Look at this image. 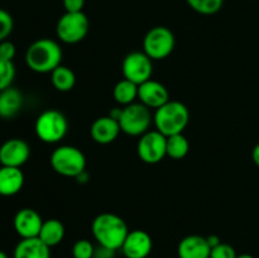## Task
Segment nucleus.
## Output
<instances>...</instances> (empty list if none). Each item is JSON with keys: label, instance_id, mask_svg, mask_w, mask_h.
Instances as JSON below:
<instances>
[{"label": "nucleus", "instance_id": "nucleus-7", "mask_svg": "<svg viewBox=\"0 0 259 258\" xmlns=\"http://www.w3.org/2000/svg\"><path fill=\"white\" fill-rule=\"evenodd\" d=\"M176 38L169 28L157 25L151 28L144 35L143 52L154 61L164 60L175 50Z\"/></svg>", "mask_w": 259, "mask_h": 258}, {"label": "nucleus", "instance_id": "nucleus-13", "mask_svg": "<svg viewBox=\"0 0 259 258\" xmlns=\"http://www.w3.org/2000/svg\"><path fill=\"white\" fill-rule=\"evenodd\" d=\"M43 222L45 220L42 219L39 212L30 207H24L15 214L13 225H14L17 234L22 239H25V238L38 237L40 229H42Z\"/></svg>", "mask_w": 259, "mask_h": 258}, {"label": "nucleus", "instance_id": "nucleus-29", "mask_svg": "<svg viewBox=\"0 0 259 258\" xmlns=\"http://www.w3.org/2000/svg\"><path fill=\"white\" fill-rule=\"evenodd\" d=\"M15 53H17V48H15L14 43H12L10 40L0 42V57L8 61H13L15 57Z\"/></svg>", "mask_w": 259, "mask_h": 258}, {"label": "nucleus", "instance_id": "nucleus-25", "mask_svg": "<svg viewBox=\"0 0 259 258\" xmlns=\"http://www.w3.org/2000/svg\"><path fill=\"white\" fill-rule=\"evenodd\" d=\"M15 78V66L13 61L0 57V91L10 88Z\"/></svg>", "mask_w": 259, "mask_h": 258}, {"label": "nucleus", "instance_id": "nucleus-15", "mask_svg": "<svg viewBox=\"0 0 259 258\" xmlns=\"http://www.w3.org/2000/svg\"><path fill=\"white\" fill-rule=\"evenodd\" d=\"M121 132L119 121L113 116H100L93 123L90 134L94 141L99 144H110L118 138Z\"/></svg>", "mask_w": 259, "mask_h": 258}, {"label": "nucleus", "instance_id": "nucleus-19", "mask_svg": "<svg viewBox=\"0 0 259 258\" xmlns=\"http://www.w3.org/2000/svg\"><path fill=\"white\" fill-rule=\"evenodd\" d=\"M23 101V94L13 86L0 91V118H14L22 109Z\"/></svg>", "mask_w": 259, "mask_h": 258}, {"label": "nucleus", "instance_id": "nucleus-24", "mask_svg": "<svg viewBox=\"0 0 259 258\" xmlns=\"http://www.w3.org/2000/svg\"><path fill=\"white\" fill-rule=\"evenodd\" d=\"M192 10L202 15H212L220 12L224 0H186Z\"/></svg>", "mask_w": 259, "mask_h": 258}, {"label": "nucleus", "instance_id": "nucleus-12", "mask_svg": "<svg viewBox=\"0 0 259 258\" xmlns=\"http://www.w3.org/2000/svg\"><path fill=\"white\" fill-rule=\"evenodd\" d=\"M153 248V240L147 232L141 229L129 230L123 245L121 252L125 258H147Z\"/></svg>", "mask_w": 259, "mask_h": 258}, {"label": "nucleus", "instance_id": "nucleus-22", "mask_svg": "<svg viewBox=\"0 0 259 258\" xmlns=\"http://www.w3.org/2000/svg\"><path fill=\"white\" fill-rule=\"evenodd\" d=\"M138 88L139 86L137 83L123 78L114 86L113 96L116 103L126 106L129 104L136 103V100L138 99Z\"/></svg>", "mask_w": 259, "mask_h": 258}, {"label": "nucleus", "instance_id": "nucleus-3", "mask_svg": "<svg viewBox=\"0 0 259 258\" xmlns=\"http://www.w3.org/2000/svg\"><path fill=\"white\" fill-rule=\"evenodd\" d=\"M156 129L163 136L171 137L184 133L190 121V111L184 103L169 100L156 110L153 115Z\"/></svg>", "mask_w": 259, "mask_h": 258}, {"label": "nucleus", "instance_id": "nucleus-1", "mask_svg": "<svg viewBox=\"0 0 259 258\" xmlns=\"http://www.w3.org/2000/svg\"><path fill=\"white\" fill-rule=\"evenodd\" d=\"M91 230L99 245L111 250L120 249L129 229L123 218L111 212H103L93 220Z\"/></svg>", "mask_w": 259, "mask_h": 258}, {"label": "nucleus", "instance_id": "nucleus-34", "mask_svg": "<svg viewBox=\"0 0 259 258\" xmlns=\"http://www.w3.org/2000/svg\"><path fill=\"white\" fill-rule=\"evenodd\" d=\"M237 258H254L252 254H248V253H243V254H238Z\"/></svg>", "mask_w": 259, "mask_h": 258}, {"label": "nucleus", "instance_id": "nucleus-20", "mask_svg": "<svg viewBox=\"0 0 259 258\" xmlns=\"http://www.w3.org/2000/svg\"><path fill=\"white\" fill-rule=\"evenodd\" d=\"M38 238L50 248L56 247L65 238V225L58 219L45 220Z\"/></svg>", "mask_w": 259, "mask_h": 258}, {"label": "nucleus", "instance_id": "nucleus-2", "mask_svg": "<svg viewBox=\"0 0 259 258\" xmlns=\"http://www.w3.org/2000/svg\"><path fill=\"white\" fill-rule=\"evenodd\" d=\"M62 62V48L56 40L40 38L34 40L25 52V63L37 73H51Z\"/></svg>", "mask_w": 259, "mask_h": 258}, {"label": "nucleus", "instance_id": "nucleus-5", "mask_svg": "<svg viewBox=\"0 0 259 258\" xmlns=\"http://www.w3.org/2000/svg\"><path fill=\"white\" fill-rule=\"evenodd\" d=\"M38 138L45 143H58L66 137L68 131L67 118L56 109H48L38 115L34 124Z\"/></svg>", "mask_w": 259, "mask_h": 258}, {"label": "nucleus", "instance_id": "nucleus-35", "mask_svg": "<svg viewBox=\"0 0 259 258\" xmlns=\"http://www.w3.org/2000/svg\"><path fill=\"white\" fill-rule=\"evenodd\" d=\"M0 258H9V257H8L7 253L3 252V250H0Z\"/></svg>", "mask_w": 259, "mask_h": 258}, {"label": "nucleus", "instance_id": "nucleus-18", "mask_svg": "<svg viewBox=\"0 0 259 258\" xmlns=\"http://www.w3.org/2000/svg\"><path fill=\"white\" fill-rule=\"evenodd\" d=\"M14 258H51V248L38 237L22 239L14 248Z\"/></svg>", "mask_w": 259, "mask_h": 258}, {"label": "nucleus", "instance_id": "nucleus-21", "mask_svg": "<svg viewBox=\"0 0 259 258\" xmlns=\"http://www.w3.org/2000/svg\"><path fill=\"white\" fill-rule=\"evenodd\" d=\"M51 81L53 88L61 93H67L72 90L76 83V75L70 67L60 65L51 72Z\"/></svg>", "mask_w": 259, "mask_h": 258}, {"label": "nucleus", "instance_id": "nucleus-16", "mask_svg": "<svg viewBox=\"0 0 259 258\" xmlns=\"http://www.w3.org/2000/svg\"><path fill=\"white\" fill-rule=\"evenodd\" d=\"M210 248L207 239L201 235H187L180 242L177 254L180 258H210Z\"/></svg>", "mask_w": 259, "mask_h": 258}, {"label": "nucleus", "instance_id": "nucleus-26", "mask_svg": "<svg viewBox=\"0 0 259 258\" xmlns=\"http://www.w3.org/2000/svg\"><path fill=\"white\" fill-rule=\"evenodd\" d=\"M95 249L93 243L88 239H80L73 244L72 255L73 258H94Z\"/></svg>", "mask_w": 259, "mask_h": 258}, {"label": "nucleus", "instance_id": "nucleus-23", "mask_svg": "<svg viewBox=\"0 0 259 258\" xmlns=\"http://www.w3.org/2000/svg\"><path fill=\"white\" fill-rule=\"evenodd\" d=\"M190 151L189 139L184 133L167 137V156L174 159H182Z\"/></svg>", "mask_w": 259, "mask_h": 258}, {"label": "nucleus", "instance_id": "nucleus-8", "mask_svg": "<svg viewBox=\"0 0 259 258\" xmlns=\"http://www.w3.org/2000/svg\"><path fill=\"white\" fill-rule=\"evenodd\" d=\"M89 29H90V22L85 13H65L58 19L56 25V34L61 42L75 45L81 42L88 35Z\"/></svg>", "mask_w": 259, "mask_h": 258}, {"label": "nucleus", "instance_id": "nucleus-28", "mask_svg": "<svg viewBox=\"0 0 259 258\" xmlns=\"http://www.w3.org/2000/svg\"><path fill=\"white\" fill-rule=\"evenodd\" d=\"M237 252L234 248L228 243H220L217 247L211 248L210 258H237Z\"/></svg>", "mask_w": 259, "mask_h": 258}, {"label": "nucleus", "instance_id": "nucleus-14", "mask_svg": "<svg viewBox=\"0 0 259 258\" xmlns=\"http://www.w3.org/2000/svg\"><path fill=\"white\" fill-rule=\"evenodd\" d=\"M138 99L149 109L157 110L169 101V93L163 83L148 80L138 88Z\"/></svg>", "mask_w": 259, "mask_h": 258}, {"label": "nucleus", "instance_id": "nucleus-4", "mask_svg": "<svg viewBox=\"0 0 259 258\" xmlns=\"http://www.w3.org/2000/svg\"><path fill=\"white\" fill-rule=\"evenodd\" d=\"M51 166L65 177H80L85 172L86 157L81 149L73 146H60L51 154Z\"/></svg>", "mask_w": 259, "mask_h": 258}, {"label": "nucleus", "instance_id": "nucleus-33", "mask_svg": "<svg viewBox=\"0 0 259 258\" xmlns=\"http://www.w3.org/2000/svg\"><path fill=\"white\" fill-rule=\"evenodd\" d=\"M252 159L255 163V166L259 167V143L253 148L252 151Z\"/></svg>", "mask_w": 259, "mask_h": 258}, {"label": "nucleus", "instance_id": "nucleus-30", "mask_svg": "<svg viewBox=\"0 0 259 258\" xmlns=\"http://www.w3.org/2000/svg\"><path fill=\"white\" fill-rule=\"evenodd\" d=\"M66 13L82 12L85 7V0H62Z\"/></svg>", "mask_w": 259, "mask_h": 258}, {"label": "nucleus", "instance_id": "nucleus-31", "mask_svg": "<svg viewBox=\"0 0 259 258\" xmlns=\"http://www.w3.org/2000/svg\"><path fill=\"white\" fill-rule=\"evenodd\" d=\"M114 253H115V250L108 249V248L101 247V245H100V248L95 249V254H94V258H113Z\"/></svg>", "mask_w": 259, "mask_h": 258}, {"label": "nucleus", "instance_id": "nucleus-27", "mask_svg": "<svg viewBox=\"0 0 259 258\" xmlns=\"http://www.w3.org/2000/svg\"><path fill=\"white\" fill-rule=\"evenodd\" d=\"M14 28V20L9 12L0 8V42L7 40Z\"/></svg>", "mask_w": 259, "mask_h": 258}, {"label": "nucleus", "instance_id": "nucleus-17", "mask_svg": "<svg viewBox=\"0 0 259 258\" xmlns=\"http://www.w3.org/2000/svg\"><path fill=\"white\" fill-rule=\"evenodd\" d=\"M24 185V174L18 167H0V195L5 197L14 196Z\"/></svg>", "mask_w": 259, "mask_h": 258}, {"label": "nucleus", "instance_id": "nucleus-6", "mask_svg": "<svg viewBox=\"0 0 259 258\" xmlns=\"http://www.w3.org/2000/svg\"><path fill=\"white\" fill-rule=\"evenodd\" d=\"M121 132L132 137H141L149 131L153 116L151 109L142 103H133L124 106L118 119Z\"/></svg>", "mask_w": 259, "mask_h": 258}, {"label": "nucleus", "instance_id": "nucleus-11", "mask_svg": "<svg viewBox=\"0 0 259 258\" xmlns=\"http://www.w3.org/2000/svg\"><path fill=\"white\" fill-rule=\"evenodd\" d=\"M30 147L24 139L10 138L0 146V164L8 167H20L29 159Z\"/></svg>", "mask_w": 259, "mask_h": 258}, {"label": "nucleus", "instance_id": "nucleus-9", "mask_svg": "<svg viewBox=\"0 0 259 258\" xmlns=\"http://www.w3.org/2000/svg\"><path fill=\"white\" fill-rule=\"evenodd\" d=\"M138 156L144 163L156 164L167 156V137L161 132L148 131L141 136L137 146Z\"/></svg>", "mask_w": 259, "mask_h": 258}, {"label": "nucleus", "instance_id": "nucleus-10", "mask_svg": "<svg viewBox=\"0 0 259 258\" xmlns=\"http://www.w3.org/2000/svg\"><path fill=\"white\" fill-rule=\"evenodd\" d=\"M152 61L153 60L149 58L146 53L139 52V51L126 55L123 60V65H121L124 78L137 83L138 86L151 80L152 73H153Z\"/></svg>", "mask_w": 259, "mask_h": 258}, {"label": "nucleus", "instance_id": "nucleus-32", "mask_svg": "<svg viewBox=\"0 0 259 258\" xmlns=\"http://www.w3.org/2000/svg\"><path fill=\"white\" fill-rule=\"evenodd\" d=\"M206 239H207V243H209L210 248L217 247L218 244H220V243H222V240H220V238L217 237V235H210V237H207Z\"/></svg>", "mask_w": 259, "mask_h": 258}]
</instances>
